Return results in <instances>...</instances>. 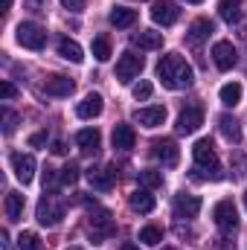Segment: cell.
<instances>
[{"label": "cell", "instance_id": "obj_30", "mask_svg": "<svg viewBox=\"0 0 247 250\" xmlns=\"http://www.w3.org/2000/svg\"><path fill=\"white\" fill-rule=\"evenodd\" d=\"M93 56H96V62H108L111 59V41L105 35L93 38Z\"/></svg>", "mask_w": 247, "mask_h": 250}, {"label": "cell", "instance_id": "obj_42", "mask_svg": "<svg viewBox=\"0 0 247 250\" xmlns=\"http://www.w3.org/2000/svg\"><path fill=\"white\" fill-rule=\"evenodd\" d=\"M120 250H140V248H137L134 242H123V245H120Z\"/></svg>", "mask_w": 247, "mask_h": 250}, {"label": "cell", "instance_id": "obj_19", "mask_svg": "<svg viewBox=\"0 0 247 250\" xmlns=\"http://www.w3.org/2000/svg\"><path fill=\"white\" fill-rule=\"evenodd\" d=\"M44 90H47V96H70L76 90V82L67 76H50L44 82Z\"/></svg>", "mask_w": 247, "mask_h": 250}, {"label": "cell", "instance_id": "obj_40", "mask_svg": "<svg viewBox=\"0 0 247 250\" xmlns=\"http://www.w3.org/2000/svg\"><path fill=\"white\" fill-rule=\"evenodd\" d=\"M64 9H70V12H82L84 9V0H62Z\"/></svg>", "mask_w": 247, "mask_h": 250}, {"label": "cell", "instance_id": "obj_34", "mask_svg": "<svg viewBox=\"0 0 247 250\" xmlns=\"http://www.w3.org/2000/svg\"><path fill=\"white\" fill-rule=\"evenodd\" d=\"M15 125H18V114L9 111V108H3V134H12Z\"/></svg>", "mask_w": 247, "mask_h": 250}, {"label": "cell", "instance_id": "obj_47", "mask_svg": "<svg viewBox=\"0 0 247 250\" xmlns=\"http://www.w3.org/2000/svg\"><path fill=\"white\" fill-rule=\"evenodd\" d=\"M67 250H82V248H67Z\"/></svg>", "mask_w": 247, "mask_h": 250}, {"label": "cell", "instance_id": "obj_11", "mask_svg": "<svg viewBox=\"0 0 247 250\" xmlns=\"http://www.w3.org/2000/svg\"><path fill=\"white\" fill-rule=\"evenodd\" d=\"M201 125H204V108L201 105H189V108L181 111V117H178V131L181 134H195Z\"/></svg>", "mask_w": 247, "mask_h": 250}, {"label": "cell", "instance_id": "obj_1", "mask_svg": "<svg viewBox=\"0 0 247 250\" xmlns=\"http://www.w3.org/2000/svg\"><path fill=\"white\" fill-rule=\"evenodd\" d=\"M157 79H160L163 87H169V90H186V87L192 84L195 73H192V67H189V62H186L184 56L166 53V56L157 62Z\"/></svg>", "mask_w": 247, "mask_h": 250}, {"label": "cell", "instance_id": "obj_16", "mask_svg": "<svg viewBox=\"0 0 247 250\" xmlns=\"http://www.w3.org/2000/svg\"><path fill=\"white\" fill-rule=\"evenodd\" d=\"M198 212H201V198L198 195H186V192L175 195V215L178 218H195Z\"/></svg>", "mask_w": 247, "mask_h": 250}, {"label": "cell", "instance_id": "obj_25", "mask_svg": "<svg viewBox=\"0 0 247 250\" xmlns=\"http://www.w3.org/2000/svg\"><path fill=\"white\" fill-rule=\"evenodd\" d=\"M59 56L67 59V62H73V64H79L82 59H84L82 47H79L76 41H70V38H62V41H59Z\"/></svg>", "mask_w": 247, "mask_h": 250}, {"label": "cell", "instance_id": "obj_45", "mask_svg": "<svg viewBox=\"0 0 247 250\" xmlns=\"http://www.w3.org/2000/svg\"><path fill=\"white\" fill-rule=\"evenodd\" d=\"M245 207H247V192H245Z\"/></svg>", "mask_w": 247, "mask_h": 250}, {"label": "cell", "instance_id": "obj_10", "mask_svg": "<svg viewBox=\"0 0 247 250\" xmlns=\"http://www.w3.org/2000/svg\"><path fill=\"white\" fill-rule=\"evenodd\" d=\"M12 169H15V178L21 181V184H29L32 178H35V157L32 154H23V151H15L12 157Z\"/></svg>", "mask_w": 247, "mask_h": 250}, {"label": "cell", "instance_id": "obj_13", "mask_svg": "<svg viewBox=\"0 0 247 250\" xmlns=\"http://www.w3.org/2000/svg\"><path fill=\"white\" fill-rule=\"evenodd\" d=\"M87 181H90V187L93 189L108 192V189L114 187V181H117V169H114V166H105V169L90 166V169H87Z\"/></svg>", "mask_w": 247, "mask_h": 250}, {"label": "cell", "instance_id": "obj_14", "mask_svg": "<svg viewBox=\"0 0 247 250\" xmlns=\"http://www.w3.org/2000/svg\"><path fill=\"white\" fill-rule=\"evenodd\" d=\"M134 123H140L143 128H157V125L166 123V108H163V105L140 108V111H134Z\"/></svg>", "mask_w": 247, "mask_h": 250}, {"label": "cell", "instance_id": "obj_39", "mask_svg": "<svg viewBox=\"0 0 247 250\" xmlns=\"http://www.w3.org/2000/svg\"><path fill=\"white\" fill-rule=\"evenodd\" d=\"M44 143H47V131H38V134L29 137V146H32V148H38V146H44Z\"/></svg>", "mask_w": 247, "mask_h": 250}, {"label": "cell", "instance_id": "obj_6", "mask_svg": "<svg viewBox=\"0 0 247 250\" xmlns=\"http://www.w3.org/2000/svg\"><path fill=\"white\" fill-rule=\"evenodd\" d=\"M143 56H137L134 50H125L123 56H120V62H117V79L123 82V84H128L131 79H137L140 73H143Z\"/></svg>", "mask_w": 247, "mask_h": 250}, {"label": "cell", "instance_id": "obj_27", "mask_svg": "<svg viewBox=\"0 0 247 250\" xmlns=\"http://www.w3.org/2000/svg\"><path fill=\"white\" fill-rule=\"evenodd\" d=\"M218 96H221V102H224L227 108H236V105L242 102V84H239V82H230V84L221 87Z\"/></svg>", "mask_w": 247, "mask_h": 250}, {"label": "cell", "instance_id": "obj_2", "mask_svg": "<svg viewBox=\"0 0 247 250\" xmlns=\"http://www.w3.org/2000/svg\"><path fill=\"white\" fill-rule=\"evenodd\" d=\"M192 157H195V172H201L198 178H206V181L221 178V163H218V154L209 140H198L192 148Z\"/></svg>", "mask_w": 247, "mask_h": 250}, {"label": "cell", "instance_id": "obj_29", "mask_svg": "<svg viewBox=\"0 0 247 250\" xmlns=\"http://www.w3.org/2000/svg\"><path fill=\"white\" fill-rule=\"evenodd\" d=\"M140 184L145 189L163 187V172H157V169H143V172H140Z\"/></svg>", "mask_w": 247, "mask_h": 250}, {"label": "cell", "instance_id": "obj_9", "mask_svg": "<svg viewBox=\"0 0 247 250\" xmlns=\"http://www.w3.org/2000/svg\"><path fill=\"white\" fill-rule=\"evenodd\" d=\"M212 62L218 70H233L236 64H239V53H236V47L230 44V41H215V47H212Z\"/></svg>", "mask_w": 247, "mask_h": 250}, {"label": "cell", "instance_id": "obj_22", "mask_svg": "<svg viewBox=\"0 0 247 250\" xmlns=\"http://www.w3.org/2000/svg\"><path fill=\"white\" fill-rule=\"evenodd\" d=\"M111 140H114V148H120V151H131L134 143H137V134H134L131 125H117Z\"/></svg>", "mask_w": 247, "mask_h": 250}, {"label": "cell", "instance_id": "obj_3", "mask_svg": "<svg viewBox=\"0 0 247 250\" xmlns=\"http://www.w3.org/2000/svg\"><path fill=\"white\" fill-rule=\"evenodd\" d=\"M64 212H67V207H64V201L56 195V192H44V198L38 201V224L41 227H56V224H62Z\"/></svg>", "mask_w": 247, "mask_h": 250}, {"label": "cell", "instance_id": "obj_41", "mask_svg": "<svg viewBox=\"0 0 247 250\" xmlns=\"http://www.w3.org/2000/svg\"><path fill=\"white\" fill-rule=\"evenodd\" d=\"M67 148H64V143H53V154H64Z\"/></svg>", "mask_w": 247, "mask_h": 250}, {"label": "cell", "instance_id": "obj_38", "mask_svg": "<svg viewBox=\"0 0 247 250\" xmlns=\"http://www.w3.org/2000/svg\"><path fill=\"white\" fill-rule=\"evenodd\" d=\"M23 3H26V9H32V12H47V9H50L47 0H23Z\"/></svg>", "mask_w": 247, "mask_h": 250}, {"label": "cell", "instance_id": "obj_32", "mask_svg": "<svg viewBox=\"0 0 247 250\" xmlns=\"http://www.w3.org/2000/svg\"><path fill=\"white\" fill-rule=\"evenodd\" d=\"M18 250H41V239L35 233H21L18 236Z\"/></svg>", "mask_w": 247, "mask_h": 250}, {"label": "cell", "instance_id": "obj_15", "mask_svg": "<svg viewBox=\"0 0 247 250\" xmlns=\"http://www.w3.org/2000/svg\"><path fill=\"white\" fill-rule=\"evenodd\" d=\"M212 32H215L212 21H209V18H198V21H192V26H189V32H186V44L201 47V44H204Z\"/></svg>", "mask_w": 247, "mask_h": 250}, {"label": "cell", "instance_id": "obj_46", "mask_svg": "<svg viewBox=\"0 0 247 250\" xmlns=\"http://www.w3.org/2000/svg\"><path fill=\"white\" fill-rule=\"evenodd\" d=\"M163 250H178V248H163Z\"/></svg>", "mask_w": 247, "mask_h": 250}, {"label": "cell", "instance_id": "obj_26", "mask_svg": "<svg viewBox=\"0 0 247 250\" xmlns=\"http://www.w3.org/2000/svg\"><path fill=\"white\" fill-rule=\"evenodd\" d=\"M218 12L227 23H239L242 21V0H221Z\"/></svg>", "mask_w": 247, "mask_h": 250}, {"label": "cell", "instance_id": "obj_20", "mask_svg": "<svg viewBox=\"0 0 247 250\" xmlns=\"http://www.w3.org/2000/svg\"><path fill=\"white\" fill-rule=\"evenodd\" d=\"M76 143H79V148H82L84 154H96V151H99L102 137H99V131H96V128H82V131L76 134Z\"/></svg>", "mask_w": 247, "mask_h": 250}, {"label": "cell", "instance_id": "obj_12", "mask_svg": "<svg viewBox=\"0 0 247 250\" xmlns=\"http://www.w3.org/2000/svg\"><path fill=\"white\" fill-rule=\"evenodd\" d=\"M178 18H181V9H178L175 3H169V0H160V3L151 6V21H154L157 26H172Z\"/></svg>", "mask_w": 247, "mask_h": 250}, {"label": "cell", "instance_id": "obj_4", "mask_svg": "<svg viewBox=\"0 0 247 250\" xmlns=\"http://www.w3.org/2000/svg\"><path fill=\"white\" fill-rule=\"evenodd\" d=\"M114 230H117V227H114V218H111L108 209H96V212H90V218H87V233H90L93 245H102L105 239H111Z\"/></svg>", "mask_w": 247, "mask_h": 250}, {"label": "cell", "instance_id": "obj_43", "mask_svg": "<svg viewBox=\"0 0 247 250\" xmlns=\"http://www.w3.org/2000/svg\"><path fill=\"white\" fill-rule=\"evenodd\" d=\"M12 9V0H3V12H9Z\"/></svg>", "mask_w": 247, "mask_h": 250}, {"label": "cell", "instance_id": "obj_35", "mask_svg": "<svg viewBox=\"0 0 247 250\" xmlns=\"http://www.w3.org/2000/svg\"><path fill=\"white\" fill-rule=\"evenodd\" d=\"M151 90H154V87H151L148 82H140V84H134V99H148Z\"/></svg>", "mask_w": 247, "mask_h": 250}, {"label": "cell", "instance_id": "obj_28", "mask_svg": "<svg viewBox=\"0 0 247 250\" xmlns=\"http://www.w3.org/2000/svg\"><path fill=\"white\" fill-rule=\"evenodd\" d=\"M140 242H143V245H148V248H157V245L163 242V230H160V227H154V224H148V227H143V230H140Z\"/></svg>", "mask_w": 247, "mask_h": 250}, {"label": "cell", "instance_id": "obj_36", "mask_svg": "<svg viewBox=\"0 0 247 250\" xmlns=\"http://www.w3.org/2000/svg\"><path fill=\"white\" fill-rule=\"evenodd\" d=\"M18 96V87L12 82H0V99H15Z\"/></svg>", "mask_w": 247, "mask_h": 250}, {"label": "cell", "instance_id": "obj_7", "mask_svg": "<svg viewBox=\"0 0 247 250\" xmlns=\"http://www.w3.org/2000/svg\"><path fill=\"white\" fill-rule=\"evenodd\" d=\"M212 218H215V224H218L224 233H233V230L239 227V209H236L233 201H218L215 209H212Z\"/></svg>", "mask_w": 247, "mask_h": 250}, {"label": "cell", "instance_id": "obj_21", "mask_svg": "<svg viewBox=\"0 0 247 250\" xmlns=\"http://www.w3.org/2000/svg\"><path fill=\"white\" fill-rule=\"evenodd\" d=\"M128 204H131V209H137V212H151L154 209V195H151V189H134L131 192V198H128Z\"/></svg>", "mask_w": 247, "mask_h": 250}, {"label": "cell", "instance_id": "obj_17", "mask_svg": "<svg viewBox=\"0 0 247 250\" xmlns=\"http://www.w3.org/2000/svg\"><path fill=\"white\" fill-rule=\"evenodd\" d=\"M131 44L140 47V50H163V32H154V29H140L131 35Z\"/></svg>", "mask_w": 247, "mask_h": 250}, {"label": "cell", "instance_id": "obj_44", "mask_svg": "<svg viewBox=\"0 0 247 250\" xmlns=\"http://www.w3.org/2000/svg\"><path fill=\"white\" fill-rule=\"evenodd\" d=\"M186 3H204V0H186Z\"/></svg>", "mask_w": 247, "mask_h": 250}, {"label": "cell", "instance_id": "obj_24", "mask_svg": "<svg viewBox=\"0 0 247 250\" xmlns=\"http://www.w3.org/2000/svg\"><path fill=\"white\" fill-rule=\"evenodd\" d=\"M3 209H6V218H9V221H21V218H23V195H21V192H9Z\"/></svg>", "mask_w": 247, "mask_h": 250}, {"label": "cell", "instance_id": "obj_37", "mask_svg": "<svg viewBox=\"0 0 247 250\" xmlns=\"http://www.w3.org/2000/svg\"><path fill=\"white\" fill-rule=\"evenodd\" d=\"M56 181H62V175H56V169H44V189L50 187V192H53V187H56Z\"/></svg>", "mask_w": 247, "mask_h": 250}, {"label": "cell", "instance_id": "obj_31", "mask_svg": "<svg viewBox=\"0 0 247 250\" xmlns=\"http://www.w3.org/2000/svg\"><path fill=\"white\" fill-rule=\"evenodd\" d=\"M218 125H221V134H224L227 140H233V143H239V140H242V131H239L236 120H230V117H221V120H218Z\"/></svg>", "mask_w": 247, "mask_h": 250}, {"label": "cell", "instance_id": "obj_8", "mask_svg": "<svg viewBox=\"0 0 247 250\" xmlns=\"http://www.w3.org/2000/svg\"><path fill=\"white\" fill-rule=\"evenodd\" d=\"M151 154L163 163V166H178V160H181V151H178V143L175 140H169V137H163V140H154L151 143Z\"/></svg>", "mask_w": 247, "mask_h": 250}, {"label": "cell", "instance_id": "obj_33", "mask_svg": "<svg viewBox=\"0 0 247 250\" xmlns=\"http://www.w3.org/2000/svg\"><path fill=\"white\" fill-rule=\"evenodd\" d=\"M76 181H79V166H76V163H67L62 169V184H70V187H73Z\"/></svg>", "mask_w": 247, "mask_h": 250}, {"label": "cell", "instance_id": "obj_18", "mask_svg": "<svg viewBox=\"0 0 247 250\" xmlns=\"http://www.w3.org/2000/svg\"><path fill=\"white\" fill-rule=\"evenodd\" d=\"M76 114H79V120H93V117H99V114H102V96H99V93H87V96L76 105Z\"/></svg>", "mask_w": 247, "mask_h": 250}, {"label": "cell", "instance_id": "obj_5", "mask_svg": "<svg viewBox=\"0 0 247 250\" xmlns=\"http://www.w3.org/2000/svg\"><path fill=\"white\" fill-rule=\"evenodd\" d=\"M18 44L26 47V50H44V47H47V32H44L38 23L26 21V23L18 26Z\"/></svg>", "mask_w": 247, "mask_h": 250}, {"label": "cell", "instance_id": "obj_23", "mask_svg": "<svg viewBox=\"0 0 247 250\" xmlns=\"http://www.w3.org/2000/svg\"><path fill=\"white\" fill-rule=\"evenodd\" d=\"M108 21H111V26H117V29H128V26H134L137 12H134V9H125V6H114Z\"/></svg>", "mask_w": 247, "mask_h": 250}]
</instances>
